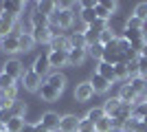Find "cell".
Here are the masks:
<instances>
[{"mask_svg":"<svg viewBox=\"0 0 147 132\" xmlns=\"http://www.w3.org/2000/svg\"><path fill=\"white\" fill-rule=\"evenodd\" d=\"M73 22H75V13H73V9H70V7H68V9H59V11H55V13L49 18V24L59 26L61 31H64V29H70V26H73Z\"/></svg>","mask_w":147,"mask_h":132,"instance_id":"1","label":"cell"},{"mask_svg":"<svg viewBox=\"0 0 147 132\" xmlns=\"http://www.w3.org/2000/svg\"><path fill=\"white\" fill-rule=\"evenodd\" d=\"M101 62L110 64V66H117V64H121V53H119V38H117V40H112L110 44H105Z\"/></svg>","mask_w":147,"mask_h":132,"instance_id":"2","label":"cell"},{"mask_svg":"<svg viewBox=\"0 0 147 132\" xmlns=\"http://www.w3.org/2000/svg\"><path fill=\"white\" fill-rule=\"evenodd\" d=\"M42 84H44V82H42V77H40V75H35L31 68L24 70V75H22V86H24L29 93H37Z\"/></svg>","mask_w":147,"mask_h":132,"instance_id":"3","label":"cell"},{"mask_svg":"<svg viewBox=\"0 0 147 132\" xmlns=\"http://www.w3.org/2000/svg\"><path fill=\"white\" fill-rule=\"evenodd\" d=\"M2 73L11 75L13 79L18 82V79H22V75H24V66H22V62H20V60L11 57V60H7V62H5V68H2Z\"/></svg>","mask_w":147,"mask_h":132,"instance_id":"4","label":"cell"},{"mask_svg":"<svg viewBox=\"0 0 147 132\" xmlns=\"http://www.w3.org/2000/svg\"><path fill=\"white\" fill-rule=\"evenodd\" d=\"M0 51L7 53V55H13V53H20V44H18V33H9L0 40Z\"/></svg>","mask_w":147,"mask_h":132,"instance_id":"5","label":"cell"},{"mask_svg":"<svg viewBox=\"0 0 147 132\" xmlns=\"http://www.w3.org/2000/svg\"><path fill=\"white\" fill-rule=\"evenodd\" d=\"M108 29H110L117 38H123V33L127 31V18H121L119 13H114V16L108 20Z\"/></svg>","mask_w":147,"mask_h":132,"instance_id":"6","label":"cell"},{"mask_svg":"<svg viewBox=\"0 0 147 132\" xmlns=\"http://www.w3.org/2000/svg\"><path fill=\"white\" fill-rule=\"evenodd\" d=\"M59 121H61L59 114L53 112V110H49V112H44V114H42L40 123H42V126L46 128L49 132H57V130H59Z\"/></svg>","mask_w":147,"mask_h":132,"instance_id":"7","label":"cell"},{"mask_svg":"<svg viewBox=\"0 0 147 132\" xmlns=\"http://www.w3.org/2000/svg\"><path fill=\"white\" fill-rule=\"evenodd\" d=\"M79 121L77 114H64L59 121V132H79Z\"/></svg>","mask_w":147,"mask_h":132,"instance_id":"8","label":"cell"},{"mask_svg":"<svg viewBox=\"0 0 147 132\" xmlns=\"http://www.w3.org/2000/svg\"><path fill=\"white\" fill-rule=\"evenodd\" d=\"M49 68H51V64H49V53L37 55V57H35V62H33V66H31V70H33L35 75H40V77L49 75Z\"/></svg>","mask_w":147,"mask_h":132,"instance_id":"9","label":"cell"},{"mask_svg":"<svg viewBox=\"0 0 147 132\" xmlns=\"http://www.w3.org/2000/svg\"><path fill=\"white\" fill-rule=\"evenodd\" d=\"M92 95H94V88H92L90 82L77 84V88H75V99L77 101H88V99H92Z\"/></svg>","mask_w":147,"mask_h":132,"instance_id":"10","label":"cell"},{"mask_svg":"<svg viewBox=\"0 0 147 132\" xmlns=\"http://www.w3.org/2000/svg\"><path fill=\"white\" fill-rule=\"evenodd\" d=\"M22 11H24L22 2H2V13L9 16V18H13V20H18L22 16Z\"/></svg>","mask_w":147,"mask_h":132,"instance_id":"11","label":"cell"},{"mask_svg":"<svg viewBox=\"0 0 147 132\" xmlns=\"http://www.w3.org/2000/svg\"><path fill=\"white\" fill-rule=\"evenodd\" d=\"M16 101H18V84L11 86V88H7V90H2V95H0V106L11 108Z\"/></svg>","mask_w":147,"mask_h":132,"instance_id":"12","label":"cell"},{"mask_svg":"<svg viewBox=\"0 0 147 132\" xmlns=\"http://www.w3.org/2000/svg\"><path fill=\"white\" fill-rule=\"evenodd\" d=\"M46 84L53 86L57 93H64V88H66V75L59 73V70H57V73H51V75L46 77Z\"/></svg>","mask_w":147,"mask_h":132,"instance_id":"13","label":"cell"},{"mask_svg":"<svg viewBox=\"0 0 147 132\" xmlns=\"http://www.w3.org/2000/svg\"><path fill=\"white\" fill-rule=\"evenodd\" d=\"M31 35L35 40V44H51V40H53L49 26H35V29L31 31Z\"/></svg>","mask_w":147,"mask_h":132,"instance_id":"14","label":"cell"},{"mask_svg":"<svg viewBox=\"0 0 147 132\" xmlns=\"http://www.w3.org/2000/svg\"><path fill=\"white\" fill-rule=\"evenodd\" d=\"M49 51H64V53H68L70 51V40H68V35H57V38H53L51 40V44H49Z\"/></svg>","mask_w":147,"mask_h":132,"instance_id":"15","label":"cell"},{"mask_svg":"<svg viewBox=\"0 0 147 132\" xmlns=\"http://www.w3.org/2000/svg\"><path fill=\"white\" fill-rule=\"evenodd\" d=\"M121 106H123V101L119 99V97H110V99H105V104H103V112H105V117L114 119Z\"/></svg>","mask_w":147,"mask_h":132,"instance_id":"16","label":"cell"},{"mask_svg":"<svg viewBox=\"0 0 147 132\" xmlns=\"http://www.w3.org/2000/svg\"><path fill=\"white\" fill-rule=\"evenodd\" d=\"M49 64L55 66V68L68 66V53H64V51H49Z\"/></svg>","mask_w":147,"mask_h":132,"instance_id":"17","label":"cell"},{"mask_svg":"<svg viewBox=\"0 0 147 132\" xmlns=\"http://www.w3.org/2000/svg\"><path fill=\"white\" fill-rule=\"evenodd\" d=\"M37 95H40V99H42V101H57L61 93H57L53 86H49V84L44 82L42 86H40V90H37Z\"/></svg>","mask_w":147,"mask_h":132,"instance_id":"18","label":"cell"},{"mask_svg":"<svg viewBox=\"0 0 147 132\" xmlns=\"http://www.w3.org/2000/svg\"><path fill=\"white\" fill-rule=\"evenodd\" d=\"M86 55H88L86 49H70L68 51V66H81Z\"/></svg>","mask_w":147,"mask_h":132,"instance_id":"19","label":"cell"},{"mask_svg":"<svg viewBox=\"0 0 147 132\" xmlns=\"http://www.w3.org/2000/svg\"><path fill=\"white\" fill-rule=\"evenodd\" d=\"M90 84H92V88H94V93H108V90H110V86H112V84L108 82L105 77H101V75H99L97 70H94V75H92Z\"/></svg>","mask_w":147,"mask_h":132,"instance_id":"20","label":"cell"},{"mask_svg":"<svg viewBox=\"0 0 147 132\" xmlns=\"http://www.w3.org/2000/svg\"><path fill=\"white\" fill-rule=\"evenodd\" d=\"M97 73L101 77H105L110 84H114L117 82V75H114V66H110V64H105V62H99L97 64Z\"/></svg>","mask_w":147,"mask_h":132,"instance_id":"21","label":"cell"},{"mask_svg":"<svg viewBox=\"0 0 147 132\" xmlns=\"http://www.w3.org/2000/svg\"><path fill=\"white\" fill-rule=\"evenodd\" d=\"M18 44H20V51H31L33 49V46H35V40H33V35H31V33H26V31H22L18 35Z\"/></svg>","mask_w":147,"mask_h":132,"instance_id":"22","label":"cell"},{"mask_svg":"<svg viewBox=\"0 0 147 132\" xmlns=\"http://www.w3.org/2000/svg\"><path fill=\"white\" fill-rule=\"evenodd\" d=\"M68 40H70V49H88L86 38H84V31L70 33V35H68Z\"/></svg>","mask_w":147,"mask_h":132,"instance_id":"23","label":"cell"},{"mask_svg":"<svg viewBox=\"0 0 147 132\" xmlns=\"http://www.w3.org/2000/svg\"><path fill=\"white\" fill-rule=\"evenodd\" d=\"M123 38L127 40L129 44H132V42H138V40H147V38H145V31H143V29H127V31L123 33Z\"/></svg>","mask_w":147,"mask_h":132,"instance_id":"24","label":"cell"},{"mask_svg":"<svg viewBox=\"0 0 147 132\" xmlns=\"http://www.w3.org/2000/svg\"><path fill=\"white\" fill-rule=\"evenodd\" d=\"M94 132H114V119L103 117L99 123H94Z\"/></svg>","mask_w":147,"mask_h":132,"instance_id":"25","label":"cell"},{"mask_svg":"<svg viewBox=\"0 0 147 132\" xmlns=\"http://www.w3.org/2000/svg\"><path fill=\"white\" fill-rule=\"evenodd\" d=\"M103 117H105V112H103V106H101V108H90V110L86 112V117H84V119H88L90 123H99Z\"/></svg>","mask_w":147,"mask_h":132,"instance_id":"26","label":"cell"},{"mask_svg":"<svg viewBox=\"0 0 147 132\" xmlns=\"http://www.w3.org/2000/svg\"><path fill=\"white\" fill-rule=\"evenodd\" d=\"M24 123H26L24 119H20V117H13V119H9V121H7L5 130H9V132H22Z\"/></svg>","mask_w":147,"mask_h":132,"instance_id":"27","label":"cell"},{"mask_svg":"<svg viewBox=\"0 0 147 132\" xmlns=\"http://www.w3.org/2000/svg\"><path fill=\"white\" fill-rule=\"evenodd\" d=\"M103 49H105L103 44H101V42H97V44H92V46H88L86 51H88V55H90L92 60L101 62V57H103Z\"/></svg>","mask_w":147,"mask_h":132,"instance_id":"28","label":"cell"},{"mask_svg":"<svg viewBox=\"0 0 147 132\" xmlns=\"http://www.w3.org/2000/svg\"><path fill=\"white\" fill-rule=\"evenodd\" d=\"M145 117H147V101H143V104H136L134 110H132V119L143 121Z\"/></svg>","mask_w":147,"mask_h":132,"instance_id":"29","label":"cell"},{"mask_svg":"<svg viewBox=\"0 0 147 132\" xmlns=\"http://www.w3.org/2000/svg\"><path fill=\"white\" fill-rule=\"evenodd\" d=\"M37 11L42 16H46V18H51L55 13V2H37Z\"/></svg>","mask_w":147,"mask_h":132,"instance_id":"30","label":"cell"},{"mask_svg":"<svg viewBox=\"0 0 147 132\" xmlns=\"http://www.w3.org/2000/svg\"><path fill=\"white\" fill-rule=\"evenodd\" d=\"M11 86H16V79H13L11 75H7V73L0 70V93L7 90V88H11Z\"/></svg>","mask_w":147,"mask_h":132,"instance_id":"31","label":"cell"},{"mask_svg":"<svg viewBox=\"0 0 147 132\" xmlns=\"http://www.w3.org/2000/svg\"><path fill=\"white\" fill-rule=\"evenodd\" d=\"M134 18H138L141 22H147V2H138L134 7Z\"/></svg>","mask_w":147,"mask_h":132,"instance_id":"32","label":"cell"},{"mask_svg":"<svg viewBox=\"0 0 147 132\" xmlns=\"http://www.w3.org/2000/svg\"><path fill=\"white\" fill-rule=\"evenodd\" d=\"M114 75H117V82H125V79L129 77L127 64H117V66H114Z\"/></svg>","mask_w":147,"mask_h":132,"instance_id":"33","label":"cell"},{"mask_svg":"<svg viewBox=\"0 0 147 132\" xmlns=\"http://www.w3.org/2000/svg\"><path fill=\"white\" fill-rule=\"evenodd\" d=\"M11 112H13V117H20V119H24V112H26V106H24V101H16L11 106Z\"/></svg>","mask_w":147,"mask_h":132,"instance_id":"34","label":"cell"},{"mask_svg":"<svg viewBox=\"0 0 147 132\" xmlns=\"http://www.w3.org/2000/svg\"><path fill=\"white\" fill-rule=\"evenodd\" d=\"M138 123H141V121H138V119H127V121H125V123H123L121 132H136V128H138Z\"/></svg>","mask_w":147,"mask_h":132,"instance_id":"35","label":"cell"},{"mask_svg":"<svg viewBox=\"0 0 147 132\" xmlns=\"http://www.w3.org/2000/svg\"><path fill=\"white\" fill-rule=\"evenodd\" d=\"M136 64H138V75H141V77H147V57L138 55V57H136Z\"/></svg>","mask_w":147,"mask_h":132,"instance_id":"36","label":"cell"},{"mask_svg":"<svg viewBox=\"0 0 147 132\" xmlns=\"http://www.w3.org/2000/svg\"><path fill=\"white\" fill-rule=\"evenodd\" d=\"M13 119V112H11V108H7V106H0V121L7 126V121Z\"/></svg>","mask_w":147,"mask_h":132,"instance_id":"37","label":"cell"},{"mask_svg":"<svg viewBox=\"0 0 147 132\" xmlns=\"http://www.w3.org/2000/svg\"><path fill=\"white\" fill-rule=\"evenodd\" d=\"M112 40H117V35H114V33H112L110 29H105V31L101 33V38H99V42H101V44L105 46V44H110Z\"/></svg>","mask_w":147,"mask_h":132,"instance_id":"38","label":"cell"},{"mask_svg":"<svg viewBox=\"0 0 147 132\" xmlns=\"http://www.w3.org/2000/svg\"><path fill=\"white\" fill-rule=\"evenodd\" d=\"M99 5L103 7L105 11H110L112 16H114V11H117V2H114V0H101V2H99Z\"/></svg>","mask_w":147,"mask_h":132,"instance_id":"39","label":"cell"},{"mask_svg":"<svg viewBox=\"0 0 147 132\" xmlns=\"http://www.w3.org/2000/svg\"><path fill=\"white\" fill-rule=\"evenodd\" d=\"M79 132H94V123H90L88 119L79 121Z\"/></svg>","mask_w":147,"mask_h":132,"instance_id":"40","label":"cell"},{"mask_svg":"<svg viewBox=\"0 0 147 132\" xmlns=\"http://www.w3.org/2000/svg\"><path fill=\"white\" fill-rule=\"evenodd\" d=\"M143 24H145V22H141V20L134 18V16L127 18V29H143Z\"/></svg>","mask_w":147,"mask_h":132,"instance_id":"41","label":"cell"},{"mask_svg":"<svg viewBox=\"0 0 147 132\" xmlns=\"http://www.w3.org/2000/svg\"><path fill=\"white\" fill-rule=\"evenodd\" d=\"M22 132H35V123H29V121H26L24 128H22Z\"/></svg>","mask_w":147,"mask_h":132,"instance_id":"42","label":"cell"},{"mask_svg":"<svg viewBox=\"0 0 147 132\" xmlns=\"http://www.w3.org/2000/svg\"><path fill=\"white\" fill-rule=\"evenodd\" d=\"M136 132H147V126H145V123H143V121H141V123H138V128H136Z\"/></svg>","mask_w":147,"mask_h":132,"instance_id":"43","label":"cell"},{"mask_svg":"<svg viewBox=\"0 0 147 132\" xmlns=\"http://www.w3.org/2000/svg\"><path fill=\"white\" fill-rule=\"evenodd\" d=\"M141 55H143V57H147V42H145V46H143V51H141Z\"/></svg>","mask_w":147,"mask_h":132,"instance_id":"44","label":"cell"},{"mask_svg":"<svg viewBox=\"0 0 147 132\" xmlns=\"http://www.w3.org/2000/svg\"><path fill=\"white\" fill-rule=\"evenodd\" d=\"M2 130H5V123H2V121H0V132H2Z\"/></svg>","mask_w":147,"mask_h":132,"instance_id":"45","label":"cell"},{"mask_svg":"<svg viewBox=\"0 0 147 132\" xmlns=\"http://www.w3.org/2000/svg\"><path fill=\"white\" fill-rule=\"evenodd\" d=\"M2 132H9V130H2Z\"/></svg>","mask_w":147,"mask_h":132,"instance_id":"46","label":"cell"}]
</instances>
